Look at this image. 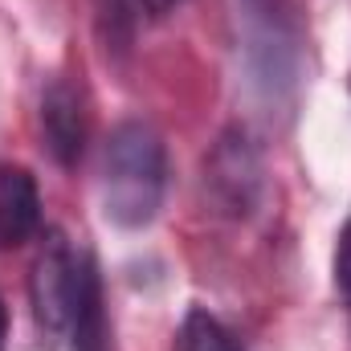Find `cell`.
Wrapping results in <instances>:
<instances>
[{
	"label": "cell",
	"instance_id": "52a82bcc",
	"mask_svg": "<svg viewBox=\"0 0 351 351\" xmlns=\"http://www.w3.org/2000/svg\"><path fill=\"white\" fill-rule=\"evenodd\" d=\"M335 282H339V290L351 298V221L343 225V233H339V258H335Z\"/></svg>",
	"mask_w": 351,
	"mask_h": 351
},
{
	"label": "cell",
	"instance_id": "3957f363",
	"mask_svg": "<svg viewBox=\"0 0 351 351\" xmlns=\"http://www.w3.org/2000/svg\"><path fill=\"white\" fill-rule=\"evenodd\" d=\"M41 135H45L49 156L62 168L78 164V156L86 147V110H82V98H78L74 86L53 82L45 90V98H41Z\"/></svg>",
	"mask_w": 351,
	"mask_h": 351
},
{
	"label": "cell",
	"instance_id": "9c48e42d",
	"mask_svg": "<svg viewBox=\"0 0 351 351\" xmlns=\"http://www.w3.org/2000/svg\"><path fill=\"white\" fill-rule=\"evenodd\" d=\"M4 339H8V311H4V298H0V351H4Z\"/></svg>",
	"mask_w": 351,
	"mask_h": 351
},
{
	"label": "cell",
	"instance_id": "6da1fadb",
	"mask_svg": "<svg viewBox=\"0 0 351 351\" xmlns=\"http://www.w3.org/2000/svg\"><path fill=\"white\" fill-rule=\"evenodd\" d=\"M168 188V147L152 123H119L102 147V213L123 229L147 225Z\"/></svg>",
	"mask_w": 351,
	"mask_h": 351
},
{
	"label": "cell",
	"instance_id": "8992f818",
	"mask_svg": "<svg viewBox=\"0 0 351 351\" xmlns=\"http://www.w3.org/2000/svg\"><path fill=\"white\" fill-rule=\"evenodd\" d=\"M180 351H241V343L208 311H188V319L180 327Z\"/></svg>",
	"mask_w": 351,
	"mask_h": 351
},
{
	"label": "cell",
	"instance_id": "ba28073f",
	"mask_svg": "<svg viewBox=\"0 0 351 351\" xmlns=\"http://www.w3.org/2000/svg\"><path fill=\"white\" fill-rule=\"evenodd\" d=\"M147 12H156V16H164V12H172V8H180L184 0H139Z\"/></svg>",
	"mask_w": 351,
	"mask_h": 351
},
{
	"label": "cell",
	"instance_id": "5b68a950",
	"mask_svg": "<svg viewBox=\"0 0 351 351\" xmlns=\"http://www.w3.org/2000/svg\"><path fill=\"white\" fill-rule=\"evenodd\" d=\"M70 343L74 351H106V315H102V286H98V269L90 274L78 315L70 323Z\"/></svg>",
	"mask_w": 351,
	"mask_h": 351
},
{
	"label": "cell",
	"instance_id": "277c9868",
	"mask_svg": "<svg viewBox=\"0 0 351 351\" xmlns=\"http://www.w3.org/2000/svg\"><path fill=\"white\" fill-rule=\"evenodd\" d=\"M37 229H41L37 180L16 164H0V250L25 245Z\"/></svg>",
	"mask_w": 351,
	"mask_h": 351
},
{
	"label": "cell",
	"instance_id": "7a4b0ae2",
	"mask_svg": "<svg viewBox=\"0 0 351 351\" xmlns=\"http://www.w3.org/2000/svg\"><path fill=\"white\" fill-rule=\"evenodd\" d=\"M90 274H94L90 254H74V245L53 229L45 237L37 262H33V274H29L33 315H37V327L45 335H66L70 331Z\"/></svg>",
	"mask_w": 351,
	"mask_h": 351
}]
</instances>
